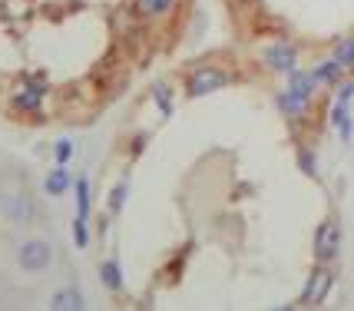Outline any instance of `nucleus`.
Wrapping results in <instances>:
<instances>
[{
    "label": "nucleus",
    "instance_id": "f257e3e1",
    "mask_svg": "<svg viewBox=\"0 0 354 311\" xmlns=\"http://www.w3.org/2000/svg\"><path fill=\"white\" fill-rule=\"evenodd\" d=\"M229 73L222 70V66H196L189 77H185V93L189 96H209L216 93V90H222V86H229Z\"/></svg>",
    "mask_w": 354,
    "mask_h": 311
},
{
    "label": "nucleus",
    "instance_id": "f03ea898",
    "mask_svg": "<svg viewBox=\"0 0 354 311\" xmlns=\"http://www.w3.org/2000/svg\"><path fill=\"white\" fill-rule=\"evenodd\" d=\"M73 192H77V218H73V245L77 249H86L90 245V179L80 176L73 182Z\"/></svg>",
    "mask_w": 354,
    "mask_h": 311
},
{
    "label": "nucleus",
    "instance_id": "7ed1b4c3",
    "mask_svg": "<svg viewBox=\"0 0 354 311\" xmlns=\"http://www.w3.org/2000/svg\"><path fill=\"white\" fill-rule=\"evenodd\" d=\"M341 252V225L338 218H324L315 232V258L318 265H331Z\"/></svg>",
    "mask_w": 354,
    "mask_h": 311
},
{
    "label": "nucleus",
    "instance_id": "20e7f679",
    "mask_svg": "<svg viewBox=\"0 0 354 311\" xmlns=\"http://www.w3.org/2000/svg\"><path fill=\"white\" fill-rule=\"evenodd\" d=\"M50 262H53V249H50V242H44V238H27L20 245V252H17V265L24 272H30V275L46 272Z\"/></svg>",
    "mask_w": 354,
    "mask_h": 311
},
{
    "label": "nucleus",
    "instance_id": "39448f33",
    "mask_svg": "<svg viewBox=\"0 0 354 311\" xmlns=\"http://www.w3.org/2000/svg\"><path fill=\"white\" fill-rule=\"evenodd\" d=\"M331 285H335V272H331L328 265H318V268L308 275V285H305L298 305H301V308H322L328 292H331Z\"/></svg>",
    "mask_w": 354,
    "mask_h": 311
},
{
    "label": "nucleus",
    "instance_id": "423d86ee",
    "mask_svg": "<svg viewBox=\"0 0 354 311\" xmlns=\"http://www.w3.org/2000/svg\"><path fill=\"white\" fill-rule=\"evenodd\" d=\"M44 100H46L44 86L33 83V79H24L14 93H10V106H14L17 113H24V116H37V113L44 109Z\"/></svg>",
    "mask_w": 354,
    "mask_h": 311
},
{
    "label": "nucleus",
    "instance_id": "0eeeda50",
    "mask_svg": "<svg viewBox=\"0 0 354 311\" xmlns=\"http://www.w3.org/2000/svg\"><path fill=\"white\" fill-rule=\"evenodd\" d=\"M262 60L272 73H292L295 66H298V50L288 40H275V44H268L262 50Z\"/></svg>",
    "mask_w": 354,
    "mask_h": 311
},
{
    "label": "nucleus",
    "instance_id": "6e6552de",
    "mask_svg": "<svg viewBox=\"0 0 354 311\" xmlns=\"http://www.w3.org/2000/svg\"><path fill=\"white\" fill-rule=\"evenodd\" d=\"M7 218L14 222V225H27L33 218V199H30V192H17V196H10L7 199Z\"/></svg>",
    "mask_w": 354,
    "mask_h": 311
},
{
    "label": "nucleus",
    "instance_id": "1a4fd4ad",
    "mask_svg": "<svg viewBox=\"0 0 354 311\" xmlns=\"http://www.w3.org/2000/svg\"><path fill=\"white\" fill-rule=\"evenodd\" d=\"M331 126H335V129H338L341 142H351V136H354L351 103H344V100H335V106H331Z\"/></svg>",
    "mask_w": 354,
    "mask_h": 311
},
{
    "label": "nucleus",
    "instance_id": "9d476101",
    "mask_svg": "<svg viewBox=\"0 0 354 311\" xmlns=\"http://www.w3.org/2000/svg\"><path fill=\"white\" fill-rule=\"evenodd\" d=\"M288 90H292L295 96H301V100H315V90H318V79H315V73H308V70H298L295 66L292 73H288Z\"/></svg>",
    "mask_w": 354,
    "mask_h": 311
},
{
    "label": "nucleus",
    "instance_id": "9b49d317",
    "mask_svg": "<svg viewBox=\"0 0 354 311\" xmlns=\"http://www.w3.org/2000/svg\"><path fill=\"white\" fill-rule=\"evenodd\" d=\"M278 109L288 116V120H305L308 116V109H311V103L308 100H301V96H295L292 90H285V93H278Z\"/></svg>",
    "mask_w": 354,
    "mask_h": 311
},
{
    "label": "nucleus",
    "instance_id": "f8f14e48",
    "mask_svg": "<svg viewBox=\"0 0 354 311\" xmlns=\"http://www.w3.org/2000/svg\"><path fill=\"white\" fill-rule=\"evenodd\" d=\"M311 73H315V79H318V86H338L341 77H344V66H341L335 57H328V60H322Z\"/></svg>",
    "mask_w": 354,
    "mask_h": 311
},
{
    "label": "nucleus",
    "instance_id": "ddd939ff",
    "mask_svg": "<svg viewBox=\"0 0 354 311\" xmlns=\"http://www.w3.org/2000/svg\"><path fill=\"white\" fill-rule=\"evenodd\" d=\"M70 186H73V179H70V172H66V166H57L53 172H46V179H44L46 196L60 199V196H66V192H70Z\"/></svg>",
    "mask_w": 354,
    "mask_h": 311
},
{
    "label": "nucleus",
    "instance_id": "4468645a",
    "mask_svg": "<svg viewBox=\"0 0 354 311\" xmlns=\"http://www.w3.org/2000/svg\"><path fill=\"white\" fill-rule=\"evenodd\" d=\"M50 308L53 311H80V308H86V305H83L80 288H60V292H53V298H50Z\"/></svg>",
    "mask_w": 354,
    "mask_h": 311
},
{
    "label": "nucleus",
    "instance_id": "2eb2a0df",
    "mask_svg": "<svg viewBox=\"0 0 354 311\" xmlns=\"http://www.w3.org/2000/svg\"><path fill=\"white\" fill-rule=\"evenodd\" d=\"M100 281H103V288L106 292H123V268H120V262L116 258H106V262L100 265Z\"/></svg>",
    "mask_w": 354,
    "mask_h": 311
},
{
    "label": "nucleus",
    "instance_id": "dca6fc26",
    "mask_svg": "<svg viewBox=\"0 0 354 311\" xmlns=\"http://www.w3.org/2000/svg\"><path fill=\"white\" fill-rule=\"evenodd\" d=\"M176 0H136V14L142 20H159V17L172 14Z\"/></svg>",
    "mask_w": 354,
    "mask_h": 311
},
{
    "label": "nucleus",
    "instance_id": "f3484780",
    "mask_svg": "<svg viewBox=\"0 0 354 311\" xmlns=\"http://www.w3.org/2000/svg\"><path fill=\"white\" fill-rule=\"evenodd\" d=\"M331 57H335V60L344 66V73H354V37H344V40H338Z\"/></svg>",
    "mask_w": 354,
    "mask_h": 311
},
{
    "label": "nucleus",
    "instance_id": "a211bd4d",
    "mask_svg": "<svg viewBox=\"0 0 354 311\" xmlns=\"http://www.w3.org/2000/svg\"><path fill=\"white\" fill-rule=\"evenodd\" d=\"M153 100H156V106H159L162 116H172V86L169 83H159L153 90Z\"/></svg>",
    "mask_w": 354,
    "mask_h": 311
},
{
    "label": "nucleus",
    "instance_id": "6ab92c4d",
    "mask_svg": "<svg viewBox=\"0 0 354 311\" xmlns=\"http://www.w3.org/2000/svg\"><path fill=\"white\" fill-rule=\"evenodd\" d=\"M126 196H129V182H126V179H120V182L113 186V192H109V212H113V216H116V212H123Z\"/></svg>",
    "mask_w": 354,
    "mask_h": 311
},
{
    "label": "nucleus",
    "instance_id": "aec40b11",
    "mask_svg": "<svg viewBox=\"0 0 354 311\" xmlns=\"http://www.w3.org/2000/svg\"><path fill=\"white\" fill-rule=\"evenodd\" d=\"M53 156H57V166H66V162H70V156H73V142L60 140L57 146H53Z\"/></svg>",
    "mask_w": 354,
    "mask_h": 311
},
{
    "label": "nucleus",
    "instance_id": "412c9836",
    "mask_svg": "<svg viewBox=\"0 0 354 311\" xmlns=\"http://www.w3.org/2000/svg\"><path fill=\"white\" fill-rule=\"evenodd\" d=\"M298 162H301V169L308 172V176H315V156H311L308 149H301V156H298Z\"/></svg>",
    "mask_w": 354,
    "mask_h": 311
}]
</instances>
